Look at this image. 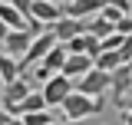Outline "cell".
Segmentation results:
<instances>
[{"mask_svg": "<svg viewBox=\"0 0 132 125\" xmlns=\"http://www.w3.org/2000/svg\"><path fill=\"white\" fill-rule=\"evenodd\" d=\"M102 105H106V99L86 95V92H79V89H73V92L60 102V109H63L66 119H79V122L89 119V115H96V112H102Z\"/></svg>", "mask_w": 132, "mask_h": 125, "instance_id": "1", "label": "cell"}, {"mask_svg": "<svg viewBox=\"0 0 132 125\" xmlns=\"http://www.w3.org/2000/svg\"><path fill=\"white\" fill-rule=\"evenodd\" d=\"M53 43H56V36H53V30H40V33H33V40H30V46H27V53H23V56H20V76H23V73H27V69H30V66H36V62L43 59V56H46L50 53V46H53Z\"/></svg>", "mask_w": 132, "mask_h": 125, "instance_id": "2", "label": "cell"}, {"mask_svg": "<svg viewBox=\"0 0 132 125\" xmlns=\"http://www.w3.org/2000/svg\"><path fill=\"white\" fill-rule=\"evenodd\" d=\"M73 89H79L86 95H96V99H106V92H109V73L99 69V66H93L89 73H82L79 79H73Z\"/></svg>", "mask_w": 132, "mask_h": 125, "instance_id": "3", "label": "cell"}, {"mask_svg": "<svg viewBox=\"0 0 132 125\" xmlns=\"http://www.w3.org/2000/svg\"><path fill=\"white\" fill-rule=\"evenodd\" d=\"M109 92H112V102L122 109L126 105V95L132 92V62H122L109 73Z\"/></svg>", "mask_w": 132, "mask_h": 125, "instance_id": "4", "label": "cell"}, {"mask_svg": "<svg viewBox=\"0 0 132 125\" xmlns=\"http://www.w3.org/2000/svg\"><path fill=\"white\" fill-rule=\"evenodd\" d=\"M40 92H43V99H46V105H56V109H60V102L73 92V79L66 76V73H53V76L43 82Z\"/></svg>", "mask_w": 132, "mask_h": 125, "instance_id": "5", "label": "cell"}, {"mask_svg": "<svg viewBox=\"0 0 132 125\" xmlns=\"http://www.w3.org/2000/svg\"><path fill=\"white\" fill-rule=\"evenodd\" d=\"M30 40H33L30 26H16V30H7V36H3V43H0V49L20 59V56L27 53V46H30Z\"/></svg>", "mask_w": 132, "mask_h": 125, "instance_id": "6", "label": "cell"}, {"mask_svg": "<svg viewBox=\"0 0 132 125\" xmlns=\"http://www.w3.org/2000/svg\"><path fill=\"white\" fill-rule=\"evenodd\" d=\"M50 30H53V36H56L60 43H66V40H73L76 33H86V20L63 13L60 20H53V23H50Z\"/></svg>", "mask_w": 132, "mask_h": 125, "instance_id": "7", "label": "cell"}, {"mask_svg": "<svg viewBox=\"0 0 132 125\" xmlns=\"http://www.w3.org/2000/svg\"><path fill=\"white\" fill-rule=\"evenodd\" d=\"M30 16L40 20L43 26H50L53 20L63 16V3H56V0H33V3H30Z\"/></svg>", "mask_w": 132, "mask_h": 125, "instance_id": "8", "label": "cell"}, {"mask_svg": "<svg viewBox=\"0 0 132 125\" xmlns=\"http://www.w3.org/2000/svg\"><path fill=\"white\" fill-rule=\"evenodd\" d=\"M93 66H96V62H93V56H89V53H69V56H66V62H63V73H66L69 79H79L82 73H89Z\"/></svg>", "mask_w": 132, "mask_h": 125, "instance_id": "9", "label": "cell"}, {"mask_svg": "<svg viewBox=\"0 0 132 125\" xmlns=\"http://www.w3.org/2000/svg\"><path fill=\"white\" fill-rule=\"evenodd\" d=\"M30 89H33V86L27 82V79H23V76H16L13 82H7V86H3V102H0V105H3V109H10V105H16V102H20L23 95L30 92Z\"/></svg>", "mask_w": 132, "mask_h": 125, "instance_id": "10", "label": "cell"}, {"mask_svg": "<svg viewBox=\"0 0 132 125\" xmlns=\"http://www.w3.org/2000/svg\"><path fill=\"white\" fill-rule=\"evenodd\" d=\"M99 7H102V0H69V3H63V13L89 20L93 13H99Z\"/></svg>", "mask_w": 132, "mask_h": 125, "instance_id": "11", "label": "cell"}, {"mask_svg": "<svg viewBox=\"0 0 132 125\" xmlns=\"http://www.w3.org/2000/svg\"><path fill=\"white\" fill-rule=\"evenodd\" d=\"M66 56H69V49H66V43H60V40H56V43H53V46H50V53L46 56H43V66H46L50 73H63V62H66Z\"/></svg>", "mask_w": 132, "mask_h": 125, "instance_id": "12", "label": "cell"}, {"mask_svg": "<svg viewBox=\"0 0 132 125\" xmlns=\"http://www.w3.org/2000/svg\"><path fill=\"white\" fill-rule=\"evenodd\" d=\"M16 76H20V62H16V56H10V53L0 49V86L13 82Z\"/></svg>", "mask_w": 132, "mask_h": 125, "instance_id": "13", "label": "cell"}, {"mask_svg": "<svg viewBox=\"0 0 132 125\" xmlns=\"http://www.w3.org/2000/svg\"><path fill=\"white\" fill-rule=\"evenodd\" d=\"M0 20H3L10 30H16V26H27V16L20 13L10 0H0Z\"/></svg>", "mask_w": 132, "mask_h": 125, "instance_id": "14", "label": "cell"}, {"mask_svg": "<svg viewBox=\"0 0 132 125\" xmlns=\"http://www.w3.org/2000/svg\"><path fill=\"white\" fill-rule=\"evenodd\" d=\"M93 62H96L99 69H106V73H112L116 66H122V62H129V59L122 56V49H102V53H99V56H96Z\"/></svg>", "mask_w": 132, "mask_h": 125, "instance_id": "15", "label": "cell"}, {"mask_svg": "<svg viewBox=\"0 0 132 125\" xmlns=\"http://www.w3.org/2000/svg\"><path fill=\"white\" fill-rule=\"evenodd\" d=\"M89 43H93V33H76L73 40H66V49L69 53H89Z\"/></svg>", "mask_w": 132, "mask_h": 125, "instance_id": "16", "label": "cell"}, {"mask_svg": "<svg viewBox=\"0 0 132 125\" xmlns=\"http://www.w3.org/2000/svg\"><path fill=\"white\" fill-rule=\"evenodd\" d=\"M122 40H126V33H119V30L106 33V36H99V43H102V49H119V46H122Z\"/></svg>", "mask_w": 132, "mask_h": 125, "instance_id": "17", "label": "cell"}, {"mask_svg": "<svg viewBox=\"0 0 132 125\" xmlns=\"http://www.w3.org/2000/svg\"><path fill=\"white\" fill-rule=\"evenodd\" d=\"M33 76L40 79V82H46V79L53 76V73H50V69H46V66H43V62H36V73H33Z\"/></svg>", "mask_w": 132, "mask_h": 125, "instance_id": "18", "label": "cell"}, {"mask_svg": "<svg viewBox=\"0 0 132 125\" xmlns=\"http://www.w3.org/2000/svg\"><path fill=\"white\" fill-rule=\"evenodd\" d=\"M50 125H82L79 119H56V122H50Z\"/></svg>", "mask_w": 132, "mask_h": 125, "instance_id": "19", "label": "cell"}, {"mask_svg": "<svg viewBox=\"0 0 132 125\" xmlns=\"http://www.w3.org/2000/svg\"><path fill=\"white\" fill-rule=\"evenodd\" d=\"M122 125H132V105H129V109H122Z\"/></svg>", "mask_w": 132, "mask_h": 125, "instance_id": "20", "label": "cell"}, {"mask_svg": "<svg viewBox=\"0 0 132 125\" xmlns=\"http://www.w3.org/2000/svg\"><path fill=\"white\" fill-rule=\"evenodd\" d=\"M7 125H23V119H20V115H10V119H7Z\"/></svg>", "mask_w": 132, "mask_h": 125, "instance_id": "21", "label": "cell"}, {"mask_svg": "<svg viewBox=\"0 0 132 125\" xmlns=\"http://www.w3.org/2000/svg\"><path fill=\"white\" fill-rule=\"evenodd\" d=\"M7 30H10V26H7V23L0 20V43H3V36H7Z\"/></svg>", "mask_w": 132, "mask_h": 125, "instance_id": "22", "label": "cell"}, {"mask_svg": "<svg viewBox=\"0 0 132 125\" xmlns=\"http://www.w3.org/2000/svg\"><path fill=\"white\" fill-rule=\"evenodd\" d=\"M7 119H10V112H0V125H7Z\"/></svg>", "mask_w": 132, "mask_h": 125, "instance_id": "23", "label": "cell"}, {"mask_svg": "<svg viewBox=\"0 0 132 125\" xmlns=\"http://www.w3.org/2000/svg\"><path fill=\"white\" fill-rule=\"evenodd\" d=\"M56 3H69V0H56Z\"/></svg>", "mask_w": 132, "mask_h": 125, "instance_id": "24", "label": "cell"}, {"mask_svg": "<svg viewBox=\"0 0 132 125\" xmlns=\"http://www.w3.org/2000/svg\"><path fill=\"white\" fill-rule=\"evenodd\" d=\"M129 10H132V0H129Z\"/></svg>", "mask_w": 132, "mask_h": 125, "instance_id": "25", "label": "cell"}]
</instances>
